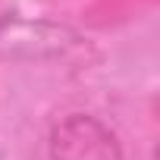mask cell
I'll list each match as a JSON object with an SVG mask.
<instances>
[{"mask_svg":"<svg viewBox=\"0 0 160 160\" xmlns=\"http://www.w3.org/2000/svg\"><path fill=\"white\" fill-rule=\"evenodd\" d=\"M50 160H122V148L98 116L72 113L50 132Z\"/></svg>","mask_w":160,"mask_h":160,"instance_id":"1","label":"cell"}]
</instances>
